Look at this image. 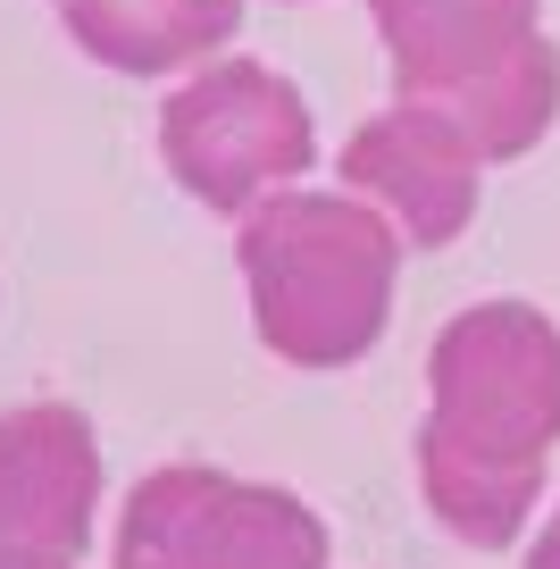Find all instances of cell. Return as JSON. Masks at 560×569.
Here are the masks:
<instances>
[{
    "mask_svg": "<svg viewBox=\"0 0 560 569\" xmlns=\"http://www.w3.org/2000/svg\"><path fill=\"white\" fill-rule=\"evenodd\" d=\"M59 26L109 76H193L243 34V0H59Z\"/></svg>",
    "mask_w": 560,
    "mask_h": 569,
    "instance_id": "ba28073f",
    "label": "cell"
},
{
    "mask_svg": "<svg viewBox=\"0 0 560 569\" xmlns=\"http://www.w3.org/2000/svg\"><path fill=\"white\" fill-rule=\"evenodd\" d=\"M334 177H343V193H360L368 210H386L410 251H443V243H460V234L477 227L486 151L460 134L452 109L393 101V109H377V118L351 126Z\"/></svg>",
    "mask_w": 560,
    "mask_h": 569,
    "instance_id": "5b68a950",
    "label": "cell"
},
{
    "mask_svg": "<svg viewBox=\"0 0 560 569\" xmlns=\"http://www.w3.org/2000/svg\"><path fill=\"white\" fill-rule=\"evenodd\" d=\"M393 101H460L543 34V0H368Z\"/></svg>",
    "mask_w": 560,
    "mask_h": 569,
    "instance_id": "52a82bcc",
    "label": "cell"
},
{
    "mask_svg": "<svg viewBox=\"0 0 560 569\" xmlns=\"http://www.w3.org/2000/svg\"><path fill=\"white\" fill-rule=\"evenodd\" d=\"M159 168L176 177L184 201L218 218L260 210L268 193H284L318 168L310 92L277 76L268 59H210L159 109Z\"/></svg>",
    "mask_w": 560,
    "mask_h": 569,
    "instance_id": "3957f363",
    "label": "cell"
},
{
    "mask_svg": "<svg viewBox=\"0 0 560 569\" xmlns=\"http://www.w3.org/2000/svg\"><path fill=\"white\" fill-rule=\"evenodd\" d=\"M402 227L343 184H284L234 218V268L260 352L284 369H351L386 343L393 284H402Z\"/></svg>",
    "mask_w": 560,
    "mask_h": 569,
    "instance_id": "7a4b0ae2",
    "label": "cell"
},
{
    "mask_svg": "<svg viewBox=\"0 0 560 569\" xmlns=\"http://www.w3.org/2000/svg\"><path fill=\"white\" fill-rule=\"evenodd\" d=\"M101 519V436L76 402L0 410V545L84 561Z\"/></svg>",
    "mask_w": 560,
    "mask_h": 569,
    "instance_id": "8992f818",
    "label": "cell"
},
{
    "mask_svg": "<svg viewBox=\"0 0 560 569\" xmlns=\"http://www.w3.org/2000/svg\"><path fill=\"white\" fill-rule=\"evenodd\" d=\"M552 445L560 327L536 302H469L427 352V419L410 436L427 519L469 552H510L536 528Z\"/></svg>",
    "mask_w": 560,
    "mask_h": 569,
    "instance_id": "6da1fadb",
    "label": "cell"
},
{
    "mask_svg": "<svg viewBox=\"0 0 560 569\" xmlns=\"http://www.w3.org/2000/svg\"><path fill=\"white\" fill-rule=\"evenodd\" d=\"M460 118V134L486 151V168L493 160H527L543 134H552V118H560V42L552 34H536L510 68H493L486 84H469L460 101H443Z\"/></svg>",
    "mask_w": 560,
    "mask_h": 569,
    "instance_id": "9c48e42d",
    "label": "cell"
},
{
    "mask_svg": "<svg viewBox=\"0 0 560 569\" xmlns=\"http://www.w3.org/2000/svg\"><path fill=\"white\" fill-rule=\"evenodd\" d=\"M0 569H76L68 552H26V545H0Z\"/></svg>",
    "mask_w": 560,
    "mask_h": 569,
    "instance_id": "30bf717a",
    "label": "cell"
},
{
    "mask_svg": "<svg viewBox=\"0 0 560 569\" xmlns=\"http://www.w3.org/2000/svg\"><path fill=\"white\" fill-rule=\"evenodd\" d=\"M327 519L268 478L159 461L126 486L109 569H327Z\"/></svg>",
    "mask_w": 560,
    "mask_h": 569,
    "instance_id": "277c9868",
    "label": "cell"
},
{
    "mask_svg": "<svg viewBox=\"0 0 560 569\" xmlns=\"http://www.w3.org/2000/svg\"><path fill=\"white\" fill-rule=\"evenodd\" d=\"M284 9H310V0H284Z\"/></svg>",
    "mask_w": 560,
    "mask_h": 569,
    "instance_id": "7c38bea8",
    "label": "cell"
},
{
    "mask_svg": "<svg viewBox=\"0 0 560 569\" xmlns=\"http://www.w3.org/2000/svg\"><path fill=\"white\" fill-rule=\"evenodd\" d=\"M527 569H560V511L543 519V536L527 545Z\"/></svg>",
    "mask_w": 560,
    "mask_h": 569,
    "instance_id": "8fae6325",
    "label": "cell"
}]
</instances>
